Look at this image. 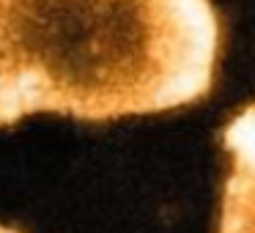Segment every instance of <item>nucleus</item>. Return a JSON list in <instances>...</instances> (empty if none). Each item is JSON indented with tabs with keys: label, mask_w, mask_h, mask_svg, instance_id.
Wrapping results in <instances>:
<instances>
[{
	"label": "nucleus",
	"mask_w": 255,
	"mask_h": 233,
	"mask_svg": "<svg viewBox=\"0 0 255 233\" xmlns=\"http://www.w3.org/2000/svg\"><path fill=\"white\" fill-rule=\"evenodd\" d=\"M211 0H0V126L148 116L214 85Z\"/></svg>",
	"instance_id": "f257e3e1"
},
{
	"label": "nucleus",
	"mask_w": 255,
	"mask_h": 233,
	"mask_svg": "<svg viewBox=\"0 0 255 233\" xmlns=\"http://www.w3.org/2000/svg\"><path fill=\"white\" fill-rule=\"evenodd\" d=\"M0 233H19V231H14V228H6V225H0Z\"/></svg>",
	"instance_id": "7ed1b4c3"
},
{
	"label": "nucleus",
	"mask_w": 255,
	"mask_h": 233,
	"mask_svg": "<svg viewBox=\"0 0 255 233\" xmlns=\"http://www.w3.org/2000/svg\"><path fill=\"white\" fill-rule=\"evenodd\" d=\"M222 145L233 156V167L222 187L217 233H255V105L233 116Z\"/></svg>",
	"instance_id": "f03ea898"
}]
</instances>
